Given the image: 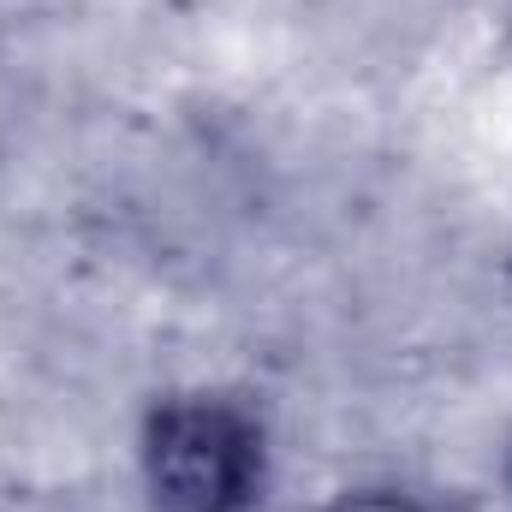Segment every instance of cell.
Segmentation results:
<instances>
[{"label":"cell","mask_w":512,"mask_h":512,"mask_svg":"<svg viewBox=\"0 0 512 512\" xmlns=\"http://www.w3.org/2000/svg\"><path fill=\"white\" fill-rule=\"evenodd\" d=\"M137 477L155 512H256L268 495V429L239 393H161L137 429Z\"/></svg>","instance_id":"1"},{"label":"cell","mask_w":512,"mask_h":512,"mask_svg":"<svg viewBox=\"0 0 512 512\" xmlns=\"http://www.w3.org/2000/svg\"><path fill=\"white\" fill-rule=\"evenodd\" d=\"M316 512H441V507L411 495V489H393V483H364V489H340L334 501H322Z\"/></svg>","instance_id":"2"},{"label":"cell","mask_w":512,"mask_h":512,"mask_svg":"<svg viewBox=\"0 0 512 512\" xmlns=\"http://www.w3.org/2000/svg\"><path fill=\"white\" fill-rule=\"evenodd\" d=\"M507 495H512V453H507Z\"/></svg>","instance_id":"3"},{"label":"cell","mask_w":512,"mask_h":512,"mask_svg":"<svg viewBox=\"0 0 512 512\" xmlns=\"http://www.w3.org/2000/svg\"><path fill=\"white\" fill-rule=\"evenodd\" d=\"M507 42H512V6H507Z\"/></svg>","instance_id":"4"}]
</instances>
